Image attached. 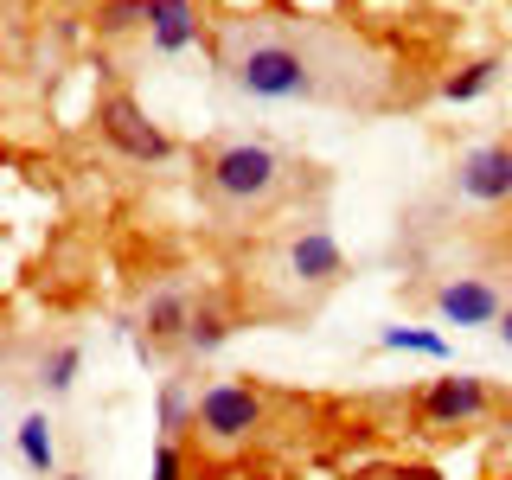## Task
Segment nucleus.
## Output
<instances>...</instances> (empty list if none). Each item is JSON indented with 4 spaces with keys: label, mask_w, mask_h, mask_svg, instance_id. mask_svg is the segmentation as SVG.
I'll return each mask as SVG.
<instances>
[{
    "label": "nucleus",
    "mask_w": 512,
    "mask_h": 480,
    "mask_svg": "<svg viewBox=\"0 0 512 480\" xmlns=\"http://www.w3.org/2000/svg\"><path fill=\"white\" fill-rule=\"evenodd\" d=\"M448 186L468 205H512V141H480V148L455 154Z\"/></svg>",
    "instance_id": "obj_8"
},
{
    "label": "nucleus",
    "mask_w": 512,
    "mask_h": 480,
    "mask_svg": "<svg viewBox=\"0 0 512 480\" xmlns=\"http://www.w3.org/2000/svg\"><path fill=\"white\" fill-rule=\"evenodd\" d=\"M493 333H500V340H506V346H512V308H506V314H500V327H493Z\"/></svg>",
    "instance_id": "obj_19"
},
{
    "label": "nucleus",
    "mask_w": 512,
    "mask_h": 480,
    "mask_svg": "<svg viewBox=\"0 0 512 480\" xmlns=\"http://www.w3.org/2000/svg\"><path fill=\"white\" fill-rule=\"evenodd\" d=\"M218 71L231 90L256 96V103H320V96H352L340 84V71L314 58L308 32H288V26H263V20H237L218 32L212 45Z\"/></svg>",
    "instance_id": "obj_1"
},
{
    "label": "nucleus",
    "mask_w": 512,
    "mask_h": 480,
    "mask_svg": "<svg viewBox=\"0 0 512 480\" xmlns=\"http://www.w3.org/2000/svg\"><path fill=\"white\" fill-rule=\"evenodd\" d=\"M154 480H186V448L173 436H160V448H154Z\"/></svg>",
    "instance_id": "obj_18"
},
{
    "label": "nucleus",
    "mask_w": 512,
    "mask_h": 480,
    "mask_svg": "<svg viewBox=\"0 0 512 480\" xmlns=\"http://www.w3.org/2000/svg\"><path fill=\"white\" fill-rule=\"evenodd\" d=\"M20 455L39 480H58V448H52V423L45 416H26L20 423Z\"/></svg>",
    "instance_id": "obj_13"
},
{
    "label": "nucleus",
    "mask_w": 512,
    "mask_h": 480,
    "mask_svg": "<svg viewBox=\"0 0 512 480\" xmlns=\"http://www.w3.org/2000/svg\"><path fill=\"white\" fill-rule=\"evenodd\" d=\"M429 308H436L448 327H500V314L512 301L500 295V282H487V276H448L436 295H429Z\"/></svg>",
    "instance_id": "obj_9"
},
{
    "label": "nucleus",
    "mask_w": 512,
    "mask_h": 480,
    "mask_svg": "<svg viewBox=\"0 0 512 480\" xmlns=\"http://www.w3.org/2000/svg\"><path fill=\"white\" fill-rule=\"evenodd\" d=\"M77 365H84V352H77V346H52L39 359V384H45V391H71Z\"/></svg>",
    "instance_id": "obj_17"
},
{
    "label": "nucleus",
    "mask_w": 512,
    "mask_h": 480,
    "mask_svg": "<svg viewBox=\"0 0 512 480\" xmlns=\"http://www.w3.org/2000/svg\"><path fill=\"white\" fill-rule=\"evenodd\" d=\"M192 423H199V404H192L186 378H167L160 384V436L180 442V429H192Z\"/></svg>",
    "instance_id": "obj_14"
},
{
    "label": "nucleus",
    "mask_w": 512,
    "mask_h": 480,
    "mask_svg": "<svg viewBox=\"0 0 512 480\" xmlns=\"http://www.w3.org/2000/svg\"><path fill=\"white\" fill-rule=\"evenodd\" d=\"M192 314H199V301H192V288H186V282L154 288V295L141 301V314H135V346H141V359H167V352H186V327H192Z\"/></svg>",
    "instance_id": "obj_6"
},
{
    "label": "nucleus",
    "mask_w": 512,
    "mask_h": 480,
    "mask_svg": "<svg viewBox=\"0 0 512 480\" xmlns=\"http://www.w3.org/2000/svg\"><path fill=\"white\" fill-rule=\"evenodd\" d=\"M154 26V0H103L96 7V32L122 39V32H148Z\"/></svg>",
    "instance_id": "obj_12"
},
{
    "label": "nucleus",
    "mask_w": 512,
    "mask_h": 480,
    "mask_svg": "<svg viewBox=\"0 0 512 480\" xmlns=\"http://www.w3.org/2000/svg\"><path fill=\"white\" fill-rule=\"evenodd\" d=\"M416 410H423V423H436V429H461V423H480V416L500 410V391H493L487 378L455 372V378H429L423 397H416Z\"/></svg>",
    "instance_id": "obj_7"
},
{
    "label": "nucleus",
    "mask_w": 512,
    "mask_h": 480,
    "mask_svg": "<svg viewBox=\"0 0 512 480\" xmlns=\"http://www.w3.org/2000/svg\"><path fill=\"white\" fill-rule=\"evenodd\" d=\"M288 180H295V173H288V160L269 148V141L224 135V141H205L199 148V199L231 224L269 218L288 199Z\"/></svg>",
    "instance_id": "obj_2"
},
{
    "label": "nucleus",
    "mask_w": 512,
    "mask_h": 480,
    "mask_svg": "<svg viewBox=\"0 0 512 480\" xmlns=\"http://www.w3.org/2000/svg\"><path fill=\"white\" fill-rule=\"evenodd\" d=\"M352 276L346 269V250L333 244L327 224H301V231H288L276 244V282L295 295V308H314L320 295H333Z\"/></svg>",
    "instance_id": "obj_3"
},
{
    "label": "nucleus",
    "mask_w": 512,
    "mask_h": 480,
    "mask_svg": "<svg viewBox=\"0 0 512 480\" xmlns=\"http://www.w3.org/2000/svg\"><path fill=\"white\" fill-rule=\"evenodd\" d=\"M263 416H269V397H263L256 378H218V384L199 391V423L192 429H199L205 448L231 455V448H244L256 429H263Z\"/></svg>",
    "instance_id": "obj_4"
},
{
    "label": "nucleus",
    "mask_w": 512,
    "mask_h": 480,
    "mask_svg": "<svg viewBox=\"0 0 512 480\" xmlns=\"http://www.w3.org/2000/svg\"><path fill=\"white\" fill-rule=\"evenodd\" d=\"M96 128H103V141L122 160H141V167L173 160V135L160 122H148V109H141L128 90H116V96H103V103H96Z\"/></svg>",
    "instance_id": "obj_5"
},
{
    "label": "nucleus",
    "mask_w": 512,
    "mask_h": 480,
    "mask_svg": "<svg viewBox=\"0 0 512 480\" xmlns=\"http://www.w3.org/2000/svg\"><path fill=\"white\" fill-rule=\"evenodd\" d=\"M148 45H154L160 58H173V52H186V45H199V7H192V0H154Z\"/></svg>",
    "instance_id": "obj_10"
},
{
    "label": "nucleus",
    "mask_w": 512,
    "mask_h": 480,
    "mask_svg": "<svg viewBox=\"0 0 512 480\" xmlns=\"http://www.w3.org/2000/svg\"><path fill=\"white\" fill-rule=\"evenodd\" d=\"M493 77H500V58H474V64H461V71L442 77V96L448 103H468V96H480Z\"/></svg>",
    "instance_id": "obj_15"
},
{
    "label": "nucleus",
    "mask_w": 512,
    "mask_h": 480,
    "mask_svg": "<svg viewBox=\"0 0 512 480\" xmlns=\"http://www.w3.org/2000/svg\"><path fill=\"white\" fill-rule=\"evenodd\" d=\"M378 346L384 352H429V359H448V340H442V333H429V327H384Z\"/></svg>",
    "instance_id": "obj_16"
},
{
    "label": "nucleus",
    "mask_w": 512,
    "mask_h": 480,
    "mask_svg": "<svg viewBox=\"0 0 512 480\" xmlns=\"http://www.w3.org/2000/svg\"><path fill=\"white\" fill-rule=\"evenodd\" d=\"M237 333V320H231V308H224V301H199V314H192V327H186V352H218L224 340H231Z\"/></svg>",
    "instance_id": "obj_11"
},
{
    "label": "nucleus",
    "mask_w": 512,
    "mask_h": 480,
    "mask_svg": "<svg viewBox=\"0 0 512 480\" xmlns=\"http://www.w3.org/2000/svg\"><path fill=\"white\" fill-rule=\"evenodd\" d=\"M500 429H506V436H512V397H506V404H500Z\"/></svg>",
    "instance_id": "obj_20"
},
{
    "label": "nucleus",
    "mask_w": 512,
    "mask_h": 480,
    "mask_svg": "<svg viewBox=\"0 0 512 480\" xmlns=\"http://www.w3.org/2000/svg\"><path fill=\"white\" fill-rule=\"evenodd\" d=\"M58 480H84V474H58Z\"/></svg>",
    "instance_id": "obj_21"
}]
</instances>
